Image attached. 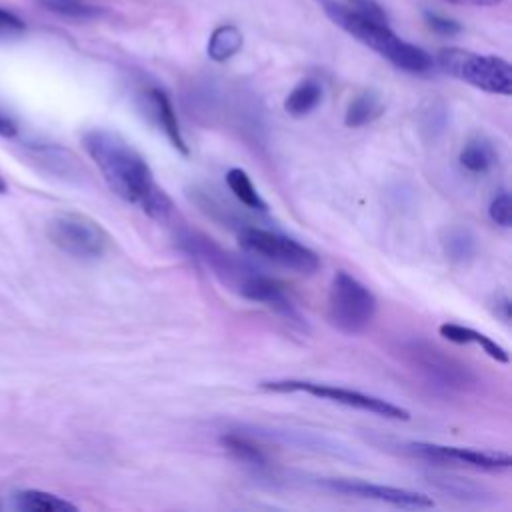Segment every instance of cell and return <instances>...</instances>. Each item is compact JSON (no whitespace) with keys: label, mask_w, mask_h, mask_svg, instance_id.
Listing matches in <instances>:
<instances>
[{"label":"cell","mask_w":512,"mask_h":512,"mask_svg":"<svg viewBox=\"0 0 512 512\" xmlns=\"http://www.w3.org/2000/svg\"><path fill=\"white\" fill-rule=\"evenodd\" d=\"M376 296L352 274H334L328 290V320L344 334H362L376 316Z\"/></svg>","instance_id":"4"},{"label":"cell","mask_w":512,"mask_h":512,"mask_svg":"<svg viewBox=\"0 0 512 512\" xmlns=\"http://www.w3.org/2000/svg\"><path fill=\"white\" fill-rule=\"evenodd\" d=\"M238 244L244 252L296 274H314L320 268V258L312 248L274 230L244 226L238 232Z\"/></svg>","instance_id":"5"},{"label":"cell","mask_w":512,"mask_h":512,"mask_svg":"<svg viewBox=\"0 0 512 512\" xmlns=\"http://www.w3.org/2000/svg\"><path fill=\"white\" fill-rule=\"evenodd\" d=\"M316 4L338 28L386 58L392 66L410 74H426L434 68V58L420 46L400 38L390 28V20L370 18L338 0H316Z\"/></svg>","instance_id":"2"},{"label":"cell","mask_w":512,"mask_h":512,"mask_svg":"<svg viewBox=\"0 0 512 512\" xmlns=\"http://www.w3.org/2000/svg\"><path fill=\"white\" fill-rule=\"evenodd\" d=\"M26 30V24L22 18H18L14 12L0 8V38H16Z\"/></svg>","instance_id":"23"},{"label":"cell","mask_w":512,"mask_h":512,"mask_svg":"<svg viewBox=\"0 0 512 512\" xmlns=\"http://www.w3.org/2000/svg\"><path fill=\"white\" fill-rule=\"evenodd\" d=\"M384 112V104L374 90H364L354 96L344 112V124L348 128H360L374 122Z\"/></svg>","instance_id":"16"},{"label":"cell","mask_w":512,"mask_h":512,"mask_svg":"<svg viewBox=\"0 0 512 512\" xmlns=\"http://www.w3.org/2000/svg\"><path fill=\"white\" fill-rule=\"evenodd\" d=\"M226 184L230 188V192L234 194V198L244 204L250 210H258L264 212L268 206L264 202V198L258 194L256 186L252 184L250 176L242 170V168H230L226 172Z\"/></svg>","instance_id":"19"},{"label":"cell","mask_w":512,"mask_h":512,"mask_svg":"<svg viewBox=\"0 0 512 512\" xmlns=\"http://www.w3.org/2000/svg\"><path fill=\"white\" fill-rule=\"evenodd\" d=\"M48 238L68 256L96 260L110 248L108 232L90 216L76 212L56 214L48 222Z\"/></svg>","instance_id":"6"},{"label":"cell","mask_w":512,"mask_h":512,"mask_svg":"<svg viewBox=\"0 0 512 512\" xmlns=\"http://www.w3.org/2000/svg\"><path fill=\"white\" fill-rule=\"evenodd\" d=\"M438 66L446 74L488 94H512V68L500 56L478 54L464 48H442L438 52Z\"/></svg>","instance_id":"3"},{"label":"cell","mask_w":512,"mask_h":512,"mask_svg":"<svg viewBox=\"0 0 512 512\" xmlns=\"http://www.w3.org/2000/svg\"><path fill=\"white\" fill-rule=\"evenodd\" d=\"M408 450L430 462L440 464H458L468 466L476 470H508L512 466V458L506 452H494V450H476V448H462V446H446V444H434V442H410Z\"/></svg>","instance_id":"8"},{"label":"cell","mask_w":512,"mask_h":512,"mask_svg":"<svg viewBox=\"0 0 512 512\" xmlns=\"http://www.w3.org/2000/svg\"><path fill=\"white\" fill-rule=\"evenodd\" d=\"M458 160L464 170H468L472 174H486L496 166L498 154H496L494 144L486 136L476 134L466 140V144L460 150Z\"/></svg>","instance_id":"13"},{"label":"cell","mask_w":512,"mask_h":512,"mask_svg":"<svg viewBox=\"0 0 512 512\" xmlns=\"http://www.w3.org/2000/svg\"><path fill=\"white\" fill-rule=\"evenodd\" d=\"M8 190V186H6V182H4V178L0 176V194H4Z\"/></svg>","instance_id":"27"},{"label":"cell","mask_w":512,"mask_h":512,"mask_svg":"<svg viewBox=\"0 0 512 512\" xmlns=\"http://www.w3.org/2000/svg\"><path fill=\"white\" fill-rule=\"evenodd\" d=\"M424 22L432 32H436L440 36H456L462 30V26L456 20L442 16L438 12H432V10L424 12Z\"/></svg>","instance_id":"22"},{"label":"cell","mask_w":512,"mask_h":512,"mask_svg":"<svg viewBox=\"0 0 512 512\" xmlns=\"http://www.w3.org/2000/svg\"><path fill=\"white\" fill-rule=\"evenodd\" d=\"M16 132H18L16 122L4 110H0V136L12 138V136H16Z\"/></svg>","instance_id":"24"},{"label":"cell","mask_w":512,"mask_h":512,"mask_svg":"<svg viewBox=\"0 0 512 512\" xmlns=\"http://www.w3.org/2000/svg\"><path fill=\"white\" fill-rule=\"evenodd\" d=\"M260 388L270 390V392H306L314 398L330 400L348 408H358L364 412H372L382 418L390 420H408L410 412L398 404H392L384 398L364 394L352 388H342V386H332V384H320V382H310V380H268L262 382Z\"/></svg>","instance_id":"7"},{"label":"cell","mask_w":512,"mask_h":512,"mask_svg":"<svg viewBox=\"0 0 512 512\" xmlns=\"http://www.w3.org/2000/svg\"><path fill=\"white\" fill-rule=\"evenodd\" d=\"M244 36L236 24H220L212 30L206 52L214 62H226L242 50Z\"/></svg>","instance_id":"15"},{"label":"cell","mask_w":512,"mask_h":512,"mask_svg":"<svg viewBox=\"0 0 512 512\" xmlns=\"http://www.w3.org/2000/svg\"><path fill=\"white\" fill-rule=\"evenodd\" d=\"M450 2L468 4V6H496V4H500L502 0H450Z\"/></svg>","instance_id":"26"},{"label":"cell","mask_w":512,"mask_h":512,"mask_svg":"<svg viewBox=\"0 0 512 512\" xmlns=\"http://www.w3.org/2000/svg\"><path fill=\"white\" fill-rule=\"evenodd\" d=\"M138 102H140V108L142 112L146 114V118L164 132V136L168 138V142L184 156L190 154L188 150V144L182 136V130H180V124H178V118H176V112L172 108V102L170 98L166 96L164 90H160L158 86H148L144 88L140 94H138Z\"/></svg>","instance_id":"11"},{"label":"cell","mask_w":512,"mask_h":512,"mask_svg":"<svg viewBox=\"0 0 512 512\" xmlns=\"http://www.w3.org/2000/svg\"><path fill=\"white\" fill-rule=\"evenodd\" d=\"M442 246H444L446 256L458 264L470 262L478 252V242H476L474 232L468 228H462V226H454V228L446 230V234L442 238Z\"/></svg>","instance_id":"18"},{"label":"cell","mask_w":512,"mask_h":512,"mask_svg":"<svg viewBox=\"0 0 512 512\" xmlns=\"http://www.w3.org/2000/svg\"><path fill=\"white\" fill-rule=\"evenodd\" d=\"M440 336L454 342V344H478L492 360L496 362H502L506 364L510 360L508 352L504 346H500L496 340H492L490 336L470 328V326H462V324H454V322H446V324H440L438 328Z\"/></svg>","instance_id":"12"},{"label":"cell","mask_w":512,"mask_h":512,"mask_svg":"<svg viewBox=\"0 0 512 512\" xmlns=\"http://www.w3.org/2000/svg\"><path fill=\"white\" fill-rule=\"evenodd\" d=\"M220 444L240 462L250 464V466H266V456L258 444H254L248 436L236 434V432H226L220 436Z\"/></svg>","instance_id":"20"},{"label":"cell","mask_w":512,"mask_h":512,"mask_svg":"<svg viewBox=\"0 0 512 512\" xmlns=\"http://www.w3.org/2000/svg\"><path fill=\"white\" fill-rule=\"evenodd\" d=\"M412 366H416L422 376H426L428 382L444 388H466L472 382V374L466 366L456 362L454 358L442 354V350L422 344V342H412L406 348Z\"/></svg>","instance_id":"10"},{"label":"cell","mask_w":512,"mask_h":512,"mask_svg":"<svg viewBox=\"0 0 512 512\" xmlns=\"http://www.w3.org/2000/svg\"><path fill=\"white\" fill-rule=\"evenodd\" d=\"M82 144L116 196L154 220H166L172 214V200L156 184L146 158L118 132L92 128L82 136Z\"/></svg>","instance_id":"1"},{"label":"cell","mask_w":512,"mask_h":512,"mask_svg":"<svg viewBox=\"0 0 512 512\" xmlns=\"http://www.w3.org/2000/svg\"><path fill=\"white\" fill-rule=\"evenodd\" d=\"M322 94V84L318 80L304 78L288 92L284 100V110L292 118H304L318 108V104L322 102Z\"/></svg>","instance_id":"14"},{"label":"cell","mask_w":512,"mask_h":512,"mask_svg":"<svg viewBox=\"0 0 512 512\" xmlns=\"http://www.w3.org/2000/svg\"><path fill=\"white\" fill-rule=\"evenodd\" d=\"M496 314H500L504 322L510 320V300H508V296H502V298L496 300Z\"/></svg>","instance_id":"25"},{"label":"cell","mask_w":512,"mask_h":512,"mask_svg":"<svg viewBox=\"0 0 512 512\" xmlns=\"http://www.w3.org/2000/svg\"><path fill=\"white\" fill-rule=\"evenodd\" d=\"M488 216L492 222H496L502 228L512 226V198L506 190H500L488 206Z\"/></svg>","instance_id":"21"},{"label":"cell","mask_w":512,"mask_h":512,"mask_svg":"<svg viewBox=\"0 0 512 512\" xmlns=\"http://www.w3.org/2000/svg\"><path fill=\"white\" fill-rule=\"evenodd\" d=\"M16 508L30 512H76V504L42 490H22L14 494Z\"/></svg>","instance_id":"17"},{"label":"cell","mask_w":512,"mask_h":512,"mask_svg":"<svg viewBox=\"0 0 512 512\" xmlns=\"http://www.w3.org/2000/svg\"><path fill=\"white\" fill-rule=\"evenodd\" d=\"M324 484L328 488L348 494V496L386 502V504H392V506L404 508V510H426V508L434 506V500L430 496L416 492V490H408V488L376 484V482L358 480V478H326Z\"/></svg>","instance_id":"9"}]
</instances>
